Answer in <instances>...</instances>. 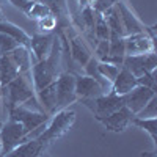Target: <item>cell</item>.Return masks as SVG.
<instances>
[{
    "label": "cell",
    "mask_w": 157,
    "mask_h": 157,
    "mask_svg": "<svg viewBox=\"0 0 157 157\" xmlns=\"http://www.w3.org/2000/svg\"><path fill=\"white\" fill-rule=\"evenodd\" d=\"M0 101L3 104V112H6V115L14 107H21V105L32 109V104L38 112H44L43 107L39 105L35 93L32 72L19 74L8 85L0 88Z\"/></svg>",
    "instance_id": "6da1fadb"
},
{
    "label": "cell",
    "mask_w": 157,
    "mask_h": 157,
    "mask_svg": "<svg viewBox=\"0 0 157 157\" xmlns=\"http://www.w3.org/2000/svg\"><path fill=\"white\" fill-rule=\"evenodd\" d=\"M32 78H33V86L35 93L39 90H43L47 85H52L57 82L58 75L63 72V63H61V41L58 33L54 38V44L49 52V55L38 61L33 63L32 66Z\"/></svg>",
    "instance_id": "7a4b0ae2"
},
{
    "label": "cell",
    "mask_w": 157,
    "mask_h": 157,
    "mask_svg": "<svg viewBox=\"0 0 157 157\" xmlns=\"http://www.w3.org/2000/svg\"><path fill=\"white\" fill-rule=\"evenodd\" d=\"M10 120H14L17 123L22 124L24 132H25V140L30 138H36L39 134L46 129L50 115H47L46 112H38V110H30L27 107H14L10 113H8Z\"/></svg>",
    "instance_id": "3957f363"
},
{
    "label": "cell",
    "mask_w": 157,
    "mask_h": 157,
    "mask_svg": "<svg viewBox=\"0 0 157 157\" xmlns=\"http://www.w3.org/2000/svg\"><path fill=\"white\" fill-rule=\"evenodd\" d=\"M74 123H75V112L68 110V109L60 110L55 115L50 116L46 129L36 138L47 148L49 145H52L54 141H57L58 138H61L64 134H66L72 127Z\"/></svg>",
    "instance_id": "277c9868"
},
{
    "label": "cell",
    "mask_w": 157,
    "mask_h": 157,
    "mask_svg": "<svg viewBox=\"0 0 157 157\" xmlns=\"http://www.w3.org/2000/svg\"><path fill=\"white\" fill-rule=\"evenodd\" d=\"M77 102H80L82 105H85L94 115L96 120L105 118L110 113L116 112L118 109L124 107L123 96H118V94H113V93H107V94H102V96L93 98V99H78Z\"/></svg>",
    "instance_id": "5b68a950"
},
{
    "label": "cell",
    "mask_w": 157,
    "mask_h": 157,
    "mask_svg": "<svg viewBox=\"0 0 157 157\" xmlns=\"http://www.w3.org/2000/svg\"><path fill=\"white\" fill-rule=\"evenodd\" d=\"M60 32H63L64 35H66V38H68V44H69V52H71L72 63L75 64L77 68L83 69V66L88 63V60L93 57L91 49L86 44V39L80 35V32L74 27V24L71 25V27L64 29V30H60Z\"/></svg>",
    "instance_id": "8992f818"
},
{
    "label": "cell",
    "mask_w": 157,
    "mask_h": 157,
    "mask_svg": "<svg viewBox=\"0 0 157 157\" xmlns=\"http://www.w3.org/2000/svg\"><path fill=\"white\" fill-rule=\"evenodd\" d=\"M55 91H57V105H55V113H57L60 110L68 109L71 104L77 102L75 75L71 72H61L55 82Z\"/></svg>",
    "instance_id": "52a82bcc"
},
{
    "label": "cell",
    "mask_w": 157,
    "mask_h": 157,
    "mask_svg": "<svg viewBox=\"0 0 157 157\" xmlns=\"http://www.w3.org/2000/svg\"><path fill=\"white\" fill-rule=\"evenodd\" d=\"M24 138H25V132L22 124L8 118V121H5L2 124V129H0V146H2L0 157L13 151L21 143H24Z\"/></svg>",
    "instance_id": "ba28073f"
},
{
    "label": "cell",
    "mask_w": 157,
    "mask_h": 157,
    "mask_svg": "<svg viewBox=\"0 0 157 157\" xmlns=\"http://www.w3.org/2000/svg\"><path fill=\"white\" fill-rule=\"evenodd\" d=\"M123 68L130 71L137 78L148 72L155 71L157 68V54L149 52L143 55H126L123 60Z\"/></svg>",
    "instance_id": "9c48e42d"
},
{
    "label": "cell",
    "mask_w": 157,
    "mask_h": 157,
    "mask_svg": "<svg viewBox=\"0 0 157 157\" xmlns=\"http://www.w3.org/2000/svg\"><path fill=\"white\" fill-rule=\"evenodd\" d=\"M154 96H157V91H154L148 86H143V85H137L134 90H130L127 94H124L123 99H124V105L137 116V113L145 107Z\"/></svg>",
    "instance_id": "30bf717a"
},
{
    "label": "cell",
    "mask_w": 157,
    "mask_h": 157,
    "mask_svg": "<svg viewBox=\"0 0 157 157\" xmlns=\"http://www.w3.org/2000/svg\"><path fill=\"white\" fill-rule=\"evenodd\" d=\"M155 39L151 38L148 33H134L124 36V46H126V55H143L155 52L154 46Z\"/></svg>",
    "instance_id": "8fae6325"
},
{
    "label": "cell",
    "mask_w": 157,
    "mask_h": 157,
    "mask_svg": "<svg viewBox=\"0 0 157 157\" xmlns=\"http://www.w3.org/2000/svg\"><path fill=\"white\" fill-rule=\"evenodd\" d=\"M134 118H135V115L124 105L121 109H118L116 112L110 113L109 116L101 118L98 121L101 124H104V127L107 130H110V132H123V130H126L129 126H132Z\"/></svg>",
    "instance_id": "7c38bea8"
},
{
    "label": "cell",
    "mask_w": 157,
    "mask_h": 157,
    "mask_svg": "<svg viewBox=\"0 0 157 157\" xmlns=\"http://www.w3.org/2000/svg\"><path fill=\"white\" fill-rule=\"evenodd\" d=\"M57 32H50V33H36L33 36H30V52L33 57V63H38L44 60L54 44V38H55Z\"/></svg>",
    "instance_id": "4fadbf2b"
},
{
    "label": "cell",
    "mask_w": 157,
    "mask_h": 157,
    "mask_svg": "<svg viewBox=\"0 0 157 157\" xmlns=\"http://www.w3.org/2000/svg\"><path fill=\"white\" fill-rule=\"evenodd\" d=\"M75 94L78 99H93L105 94L102 86L94 80V78L88 77L86 74H77L75 75Z\"/></svg>",
    "instance_id": "5bb4252c"
},
{
    "label": "cell",
    "mask_w": 157,
    "mask_h": 157,
    "mask_svg": "<svg viewBox=\"0 0 157 157\" xmlns=\"http://www.w3.org/2000/svg\"><path fill=\"white\" fill-rule=\"evenodd\" d=\"M39 3L46 5L50 13L57 19V32L64 30L72 25V16L69 14V8L66 0H38Z\"/></svg>",
    "instance_id": "9a60e30c"
},
{
    "label": "cell",
    "mask_w": 157,
    "mask_h": 157,
    "mask_svg": "<svg viewBox=\"0 0 157 157\" xmlns=\"http://www.w3.org/2000/svg\"><path fill=\"white\" fill-rule=\"evenodd\" d=\"M115 5H116L118 13H120V16H121L126 36H127V35H134V33H146V29H148V27H146V25H143V24L138 21V17L126 6V3L123 2V0L116 2Z\"/></svg>",
    "instance_id": "2e32d148"
},
{
    "label": "cell",
    "mask_w": 157,
    "mask_h": 157,
    "mask_svg": "<svg viewBox=\"0 0 157 157\" xmlns=\"http://www.w3.org/2000/svg\"><path fill=\"white\" fill-rule=\"evenodd\" d=\"M8 2L13 6H16L17 10H21L25 16L33 21H39V19L52 14L50 10L46 5L39 3L38 0H8Z\"/></svg>",
    "instance_id": "e0dca14e"
},
{
    "label": "cell",
    "mask_w": 157,
    "mask_h": 157,
    "mask_svg": "<svg viewBox=\"0 0 157 157\" xmlns=\"http://www.w3.org/2000/svg\"><path fill=\"white\" fill-rule=\"evenodd\" d=\"M137 85H138L137 77L130 71H127L126 68L121 66V69H120V72H118L116 78H115L113 83H112V91H110V93L118 94V96H124V94L129 93L130 90H134Z\"/></svg>",
    "instance_id": "ac0fdd59"
},
{
    "label": "cell",
    "mask_w": 157,
    "mask_h": 157,
    "mask_svg": "<svg viewBox=\"0 0 157 157\" xmlns=\"http://www.w3.org/2000/svg\"><path fill=\"white\" fill-rule=\"evenodd\" d=\"M47 148L38 138H30V140H25L24 143H21L19 146H16L13 151H10L8 154L2 157H38Z\"/></svg>",
    "instance_id": "d6986e66"
},
{
    "label": "cell",
    "mask_w": 157,
    "mask_h": 157,
    "mask_svg": "<svg viewBox=\"0 0 157 157\" xmlns=\"http://www.w3.org/2000/svg\"><path fill=\"white\" fill-rule=\"evenodd\" d=\"M19 74H21V71L17 68V64L14 63V60H13L10 52L0 57V88L8 85Z\"/></svg>",
    "instance_id": "ffe728a7"
},
{
    "label": "cell",
    "mask_w": 157,
    "mask_h": 157,
    "mask_svg": "<svg viewBox=\"0 0 157 157\" xmlns=\"http://www.w3.org/2000/svg\"><path fill=\"white\" fill-rule=\"evenodd\" d=\"M102 14H104V17H105L107 25L110 29V38H124L126 36V32H124V27H123V21H121L120 13H118L116 5L109 6L105 11H102Z\"/></svg>",
    "instance_id": "44dd1931"
},
{
    "label": "cell",
    "mask_w": 157,
    "mask_h": 157,
    "mask_svg": "<svg viewBox=\"0 0 157 157\" xmlns=\"http://www.w3.org/2000/svg\"><path fill=\"white\" fill-rule=\"evenodd\" d=\"M14 63L17 64V68L21 71V74H25V72H30L32 71V66H33V57H32V52L29 47L25 46H17L14 50L10 52Z\"/></svg>",
    "instance_id": "7402d4cb"
},
{
    "label": "cell",
    "mask_w": 157,
    "mask_h": 157,
    "mask_svg": "<svg viewBox=\"0 0 157 157\" xmlns=\"http://www.w3.org/2000/svg\"><path fill=\"white\" fill-rule=\"evenodd\" d=\"M0 33H5V35L11 36L13 39H16L21 46L30 47V35H27L21 27H17V25L11 24L5 19L0 22Z\"/></svg>",
    "instance_id": "603a6c76"
},
{
    "label": "cell",
    "mask_w": 157,
    "mask_h": 157,
    "mask_svg": "<svg viewBox=\"0 0 157 157\" xmlns=\"http://www.w3.org/2000/svg\"><path fill=\"white\" fill-rule=\"evenodd\" d=\"M93 36H94V41H109L110 39V29L107 25V21L104 17L102 13H96V21H94V30H93Z\"/></svg>",
    "instance_id": "cb8c5ba5"
},
{
    "label": "cell",
    "mask_w": 157,
    "mask_h": 157,
    "mask_svg": "<svg viewBox=\"0 0 157 157\" xmlns=\"http://www.w3.org/2000/svg\"><path fill=\"white\" fill-rule=\"evenodd\" d=\"M132 126H137L149 134L154 145H157V118H134Z\"/></svg>",
    "instance_id": "d4e9b609"
},
{
    "label": "cell",
    "mask_w": 157,
    "mask_h": 157,
    "mask_svg": "<svg viewBox=\"0 0 157 157\" xmlns=\"http://www.w3.org/2000/svg\"><path fill=\"white\" fill-rule=\"evenodd\" d=\"M98 69H99V72H101V75L104 78H107L110 83H113V80L116 78V75H118V72H120L121 66H115V64H109V63L99 61L98 63Z\"/></svg>",
    "instance_id": "484cf974"
},
{
    "label": "cell",
    "mask_w": 157,
    "mask_h": 157,
    "mask_svg": "<svg viewBox=\"0 0 157 157\" xmlns=\"http://www.w3.org/2000/svg\"><path fill=\"white\" fill-rule=\"evenodd\" d=\"M17 46H21L16 39H13L11 36L5 35V33H0V57L8 54V52L14 50Z\"/></svg>",
    "instance_id": "4316f807"
},
{
    "label": "cell",
    "mask_w": 157,
    "mask_h": 157,
    "mask_svg": "<svg viewBox=\"0 0 157 157\" xmlns=\"http://www.w3.org/2000/svg\"><path fill=\"white\" fill-rule=\"evenodd\" d=\"M38 24V29L39 30H44V33H50V32H57V19L54 14H49L43 19L36 21Z\"/></svg>",
    "instance_id": "83f0119b"
},
{
    "label": "cell",
    "mask_w": 157,
    "mask_h": 157,
    "mask_svg": "<svg viewBox=\"0 0 157 157\" xmlns=\"http://www.w3.org/2000/svg\"><path fill=\"white\" fill-rule=\"evenodd\" d=\"M137 118H157V96H154L138 113Z\"/></svg>",
    "instance_id": "f1b7e54d"
},
{
    "label": "cell",
    "mask_w": 157,
    "mask_h": 157,
    "mask_svg": "<svg viewBox=\"0 0 157 157\" xmlns=\"http://www.w3.org/2000/svg\"><path fill=\"white\" fill-rule=\"evenodd\" d=\"M137 82H138V85L148 86V88H151V90L157 91V80H155V71H152V72H148V74H145V75L138 77V78H137Z\"/></svg>",
    "instance_id": "f546056e"
},
{
    "label": "cell",
    "mask_w": 157,
    "mask_h": 157,
    "mask_svg": "<svg viewBox=\"0 0 157 157\" xmlns=\"http://www.w3.org/2000/svg\"><path fill=\"white\" fill-rule=\"evenodd\" d=\"M109 55V41L105 39V41H98L96 43V46H94V54H93V57L98 60V61H101L104 57H107Z\"/></svg>",
    "instance_id": "4dcf8cb0"
},
{
    "label": "cell",
    "mask_w": 157,
    "mask_h": 157,
    "mask_svg": "<svg viewBox=\"0 0 157 157\" xmlns=\"http://www.w3.org/2000/svg\"><path fill=\"white\" fill-rule=\"evenodd\" d=\"M141 157H157V151H151V152H141Z\"/></svg>",
    "instance_id": "1f68e13d"
},
{
    "label": "cell",
    "mask_w": 157,
    "mask_h": 157,
    "mask_svg": "<svg viewBox=\"0 0 157 157\" xmlns=\"http://www.w3.org/2000/svg\"><path fill=\"white\" fill-rule=\"evenodd\" d=\"M38 157H50V155H49V154H46V151H44V152H43V154H39V155H38Z\"/></svg>",
    "instance_id": "d6a6232c"
},
{
    "label": "cell",
    "mask_w": 157,
    "mask_h": 157,
    "mask_svg": "<svg viewBox=\"0 0 157 157\" xmlns=\"http://www.w3.org/2000/svg\"><path fill=\"white\" fill-rule=\"evenodd\" d=\"M3 21V13H2V10H0V22Z\"/></svg>",
    "instance_id": "836d02e7"
},
{
    "label": "cell",
    "mask_w": 157,
    "mask_h": 157,
    "mask_svg": "<svg viewBox=\"0 0 157 157\" xmlns=\"http://www.w3.org/2000/svg\"><path fill=\"white\" fill-rule=\"evenodd\" d=\"M116 2H120V0H112V3H113V5H115Z\"/></svg>",
    "instance_id": "e575fe53"
},
{
    "label": "cell",
    "mask_w": 157,
    "mask_h": 157,
    "mask_svg": "<svg viewBox=\"0 0 157 157\" xmlns=\"http://www.w3.org/2000/svg\"><path fill=\"white\" fill-rule=\"evenodd\" d=\"M2 124H3V123H2V121H0V129H2Z\"/></svg>",
    "instance_id": "d590c367"
},
{
    "label": "cell",
    "mask_w": 157,
    "mask_h": 157,
    "mask_svg": "<svg viewBox=\"0 0 157 157\" xmlns=\"http://www.w3.org/2000/svg\"><path fill=\"white\" fill-rule=\"evenodd\" d=\"M0 152H2V146H0Z\"/></svg>",
    "instance_id": "8d00e7d4"
}]
</instances>
